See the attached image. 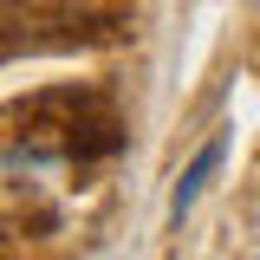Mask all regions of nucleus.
<instances>
[{
  "label": "nucleus",
  "mask_w": 260,
  "mask_h": 260,
  "mask_svg": "<svg viewBox=\"0 0 260 260\" xmlns=\"http://www.w3.org/2000/svg\"><path fill=\"white\" fill-rule=\"evenodd\" d=\"M221 156H228V137H208V143L195 150V162L182 169V176H176V189H169V228H182V215H189L195 202H202V189L215 182Z\"/></svg>",
  "instance_id": "nucleus-1"
}]
</instances>
